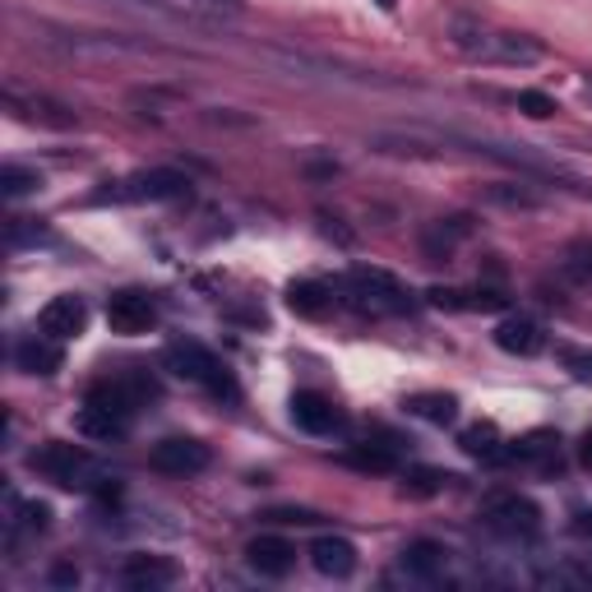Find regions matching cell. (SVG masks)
Segmentation results:
<instances>
[{
    "label": "cell",
    "mask_w": 592,
    "mask_h": 592,
    "mask_svg": "<svg viewBox=\"0 0 592 592\" xmlns=\"http://www.w3.org/2000/svg\"><path fill=\"white\" fill-rule=\"evenodd\" d=\"M177 579H181V569H177V560H167V556H130L121 565V583L135 588V592H163Z\"/></svg>",
    "instance_id": "obj_12"
},
{
    "label": "cell",
    "mask_w": 592,
    "mask_h": 592,
    "mask_svg": "<svg viewBox=\"0 0 592 592\" xmlns=\"http://www.w3.org/2000/svg\"><path fill=\"white\" fill-rule=\"evenodd\" d=\"M376 5H380V10H393V5H399V0H376Z\"/></svg>",
    "instance_id": "obj_38"
},
{
    "label": "cell",
    "mask_w": 592,
    "mask_h": 592,
    "mask_svg": "<svg viewBox=\"0 0 592 592\" xmlns=\"http://www.w3.org/2000/svg\"><path fill=\"white\" fill-rule=\"evenodd\" d=\"M399 565H403V574L431 583V579H440L445 569H449V546L431 541V537H416V541H407V546H403Z\"/></svg>",
    "instance_id": "obj_19"
},
{
    "label": "cell",
    "mask_w": 592,
    "mask_h": 592,
    "mask_svg": "<svg viewBox=\"0 0 592 592\" xmlns=\"http://www.w3.org/2000/svg\"><path fill=\"white\" fill-rule=\"evenodd\" d=\"M481 523H487L491 533L510 537V541H533L541 533V510L528 495L504 491V495H491L487 504H481Z\"/></svg>",
    "instance_id": "obj_5"
},
{
    "label": "cell",
    "mask_w": 592,
    "mask_h": 592,
    "mask_svg": "<svg viewBox=\"0 0 592 592\" xmlns=\"http://www.w3.org/2000/svg\"><path fill=\"white\" fill-rule=\"evenodd\" d=\"M445 472H435V468H416V472H407V481H403V491H412V495H435L445 487Z\"/></svg>",
    "instance_id": "obj_31"
},
{
    "label": "cell",
    "mask_w": 592,
    "mask_h": 592,
    "mask_svg": "<svg viewBox=\"0 0 592 592\" xmlns=\"http://www.w3.org/2000/svg\"><path fill=\"white\" fill-rule=\"evenodd\" d=\"M403 412L416 416V422H431V426H454L458 422V399L454 393H407Z\"/></svg>",
    "instance_id": "obj_22"
},
{
    "label": "cell",
    "mask_w": 592,
    "mask_h": 592,
    "mask_svg": "<svg viewBox=\"0 0 592 592\" xmlns=\"http://www.w3.org/2000/svg\"><path fill=\"white\" fill-rule=\"evenodd\" d=\"M288 305L305 320H324L334 305H343L338 297V282H324V278H301L288 288Z\"/></svg>",
    "instance_id": "obj_15"
},
{
    "label": "cell",
    "mask_w": 592,
    "mask_h": 592,
    "mask_svg": "<svg viewBox=\"0 0 592 592\" xmlns=\"http://www.w3.org/2000/svg\"><path fill=\"white\" fill-rule=\"evenodd\" d=\"M190 200V181L177 167H148L125 181H107V190L93 194V204H171Z\"/></svg>",
    "instance_id": "obj_4"
},
{
    "label": "cell",
    "mask_w": 592,
    "mask_h": 592,
    "mask_svg": "<svg viewBox=\"0 0 592 592\" xmlns=\"http://www.w3.org/2000/svg\"><path fill=\"white\" fill-rule=\"evenodd\" d=\"M288 407H292V422L305 435H334V431H343V407L328 399V393H320V389H297Z\"/></svg>",
    "instance_id": "obj_9"
},
{
    "label": "cell",
    "mask_w": 592,
    "mask_h": 592,
    "mask_svg": "<svg viewBox=\"0 0 592 592\" xmlns=\"http://www.w3.org/2000/svg\"><path fill=\"white\" fill-rule=\"evenodd\" d=\"M10 528H14V533H33V537H42V533L52 528V510H47L42 500H14Z\"/></svg>",
    "instance_id": "obj_26"
},
{
    "label": "cell",
    "mask_w": 592,
    "mask_h": 592,
    "mask_svg": "<svg viewBox=\"0 0 592 592\" xmlns=\"http://www.w3.org/2000/svg\"><path fill=\"white\" fill-rule=\"evenodd\" d=\"M338 297H343V305H353L357 315H370V320L416 311L412 292L384 269H353L347 278H338Z\"/></svg>",
    "instance_id": "obj_1"
},
{
    "label": "cell",
    "mask_w": 592,
    "mask_h": 592,
    "mask_svg": "<svg viewBox=\"0 0 592 592\" xmlns=\"http://www.w3.org/2000/svg\"><path fill=\"white\" fill-rule=\"evenodd\" d=\"M163 361H167L171 376H181V380H190V384H200L209 399H217V403H241V384H236V376H232L223 361H217V353H209L204 343H194V338L171 343L167 353H163Z\"/></svg>",
    "instance_id": "obj_2"
},
{
    "label": "cell",
    "mask_w": 592,
    "mask_h": 592,
    "mask_svg": "<svg viewBox=\"0 0 592 592\" xmlns=\"http://www.w3.org/2000/svg\"><path fill=\"white\" fill-rule=\"evenodd\" d=\"M5 102H10V112L19 121H42V125H52V130H70L75 125V112H65V107H56V102L19 98V93H5Z\"/></svg>",
    "instance_id": "obj_23"
},
{
    "label": "cell",
    "mask_w": 592,
    "mask_h": 592,
    "mask_svg": "<svg viewBox=\"0 0 592 592\" xmlns=\"http://www.w3.org/2000/svg\"><path fill=\"white\" fill-rule=\"evenodd\" d=\"M52 579H56V583H79V569H70V565H60V569H56V574H52Z\"/></svg>",
    "instance_id": "obj_35"
},
{
    "label": "cell",
    "mask_w": 592,
    "mask_h": 592,
    "mask_svg": "<svg viewBox=\"0 0 592 592\" xmlns=\"http://www.w3.org/2000/svg\"><path fill=\"white\" fill-rule=\"evenodd\" d=\"M426 301L435 305V311H504L510 305V297H504V288H431Z\"/></svg>",
    "instance_id": "obj_14"
},
{
    "label": "cell",
    "mask_w": 592,
    "mask_h": 592,
    "mask_svg": "<svg viewBox=\"0 0 592 592\" xmlns=\"http://www.w3.org/2000/svg\"><path fill=\"white\" fill-rule=\"evenodd\" d=\"M487 200L500 209H541V194L533 186H518V181H500L487 190Z\"/></svg>",
    "instance_id": "obj_27"
},
{
    "label": "cell",
    "mask_w": 592,
    "mask_h": 592,
    "mask_svg": "<svg viewBox=\"0 0 592 592\" xmlns=\"http://www.w3.org/2000/svg\"><path fill=\"white\" fill-rule=\"evenodd\" d=\"M481 60H500V65H533L541 60V42H533L528 33H491L481 37Z\"/></svg>",
    "instance_id": "obj_16"
},
{
    "label": "cell",
    "mask_w": 592,
    "mask_h": 592,
    "mask_svg": "<svg viewBox=\"0 0 592 592\" xmlns=\"http://www.w3.org/2000/svg\"><path fill=\"white\" fill-rule=\"evenodd\" d=\"M560 273L574 282V288H588L592 282V241H569L560 255Z\"/></svg>",
    "instance_id": "obj_25"
},
{
    "label": "cell",
    "mask_w": 592,
    "mask_h": 592,
    "mask_svg": "<svg viewBox=\"0 0 592 592\" xmlns=\"http://www.w3.org/2000/svg\"><path fill=\"white\" fill-rule=\"evenodd\" d=\"M579 463L592 472V431H583V440H579Z\"/></svg>",
    "instance_id": "obj_34"
},
{
    "label": "cell",
    "mask_w": 592,
    "mask_h": 592,
    "mask_svg": "<svg viewBox=\"0 0 592 592\" xmlns=\"http://www.w3.org/2000/svg\"><path fill=\"white\" fill-rule=\"evenodd\" d=\"M246 565L255 569L259 579H288L292 574V565H297V546L288 537H255L246 546Z\"/></svg>",
    "instance_id": "obj_11"
},
{
    "label": "cell",
    "mask_w": 592,
    "mask_h": 592,
    "mask_svg": "<svg viewBox=\"0 0 592 592\" xmlns=\"http://www.w3.org/2000/svg\"><path fill=\"white\" fill-rule=\"evenodd\" d=\"M588 98H592V79H588Z\"/></svg>",
    "instance_id": "obj_39"
},
{
    "label": "cell",
    "mask_w": 592,
    "mask_h": 592,
    "mask_svg": "<svg viewBox=\"0 0 592 592\" xmlns=\"http://www.w3.org/2000/svg\"><path fill=\"white\" fill-rule=\"evenodd\" d=\"M107 324H112V334H125V338L148 334V328L158 324V301L148 292H135V288L112 292L107 297Z\"/></svg>",
    "instance_id": "obj_7"
},
{
    "label": "cell",
    "mask_w": 592,
    "mask_h": 592,
    "mask_svg": "<svg viewBox=\"0 0 592 592\" xmlns=\"http://www.w3.org/2000/svg\"><path fill=\"white\" fill-rule=\"evenodd\" d=\"M29 468L37 477H47L56 481V487L65 491H98L102 487V468H98V458L83 449V445H70V440H47V445H37L29 454Z\"/></svg>",
    "instance_id": "obj_3"
},
{
    "label": "cell",
    "mask_w": 592,
    "mask_h": 592,
    "mask_svg": "<svg viewBox=\"0 0 592 592\" xmlns=\"http://www.w3.org/2000/svg\"><path fill=\"white\" fill-rule=\"evenodd\" d=\"M42 241H52V232L42 227L37 217H10V223H5V246H10V250L42 246Z\"/></svg>",
    "instance_id": "obj_28"
},
{
    "label": "cell",
    "mask_w": 592,
    "mask_h": 592,
    "mask_svg": "<svg viewBox=\"0 0 592 592\" xmlns=\"http://www.w3.org/2000/svg\"><path fill=\"white\" fill-rule=\"evenodd\" d=\"M518 112L533 116V121H546V116H556V98H546V93H537V89H523V93H518Z\"/></svg>",
    "instance_id": "obj_32"
},
{
    "label": "cell",
    "mask_w": 592,
    "mask_h": 592,
    "mask_svg": "<svg viewBox=\"0 0 592 592\" xmlns=\"http://www.w3.org/2000/svg\"><path fill=\"white\" fill-rule=\"evenodd\" d=\"M510 463L537 468V472H560V435L556 431H528L510 440Z\"/></svg>",
    "instance_id": "obj_13"
},
{
    "label": "cell",
    "mask_w": 592,
    "mask_h": 592,
    "mask_svg": "<svg viewBox=\"0 0 592 592\" xmlns=\"http://www.w3.org/2000/svg\"><path fill=\"white\" fill-rule=\"evenodd\" d=\"M491 338H495L500 353H510V357H537L546 347V328L533 315H504Z\"/></svg>",
    "instance_id": "obj_10"
},
{
    "label": "cell",
    "mask_w": 592,
    "mask_h": 592,
    "mask_svg": "<svg viewBox=\"0 0 592 592\" xmlns=\"http://www.w3.org/2000/svg\"><path fill=\"white\" fill-rule=\"evenodd\" d=\"M204 5H227V10H236L241 0H204Z\"/></svg>",
    "instance_id": "obj_37"
},
{
    "label": "cell",
    "mask_w": 592,
    "mask_h": 592,
    "mask_svg": "<svg viewBox=\"0 0 592 592\" xmlns=\"http://www.w3.org/2000/svg\"><path fill=\"white\" fill-rule=\"evenodd\" d=\"M343 463L357 468V472H393V468H399V445H376V440H366V445L347 449Z\"/></svg>",
    "instance_id": "obj_24"
},
{
    "label": "cell",
    "mask_w": 592,
    "mask_h": 592,
    "mask_svg": "<svg viewBox=\"0 0 592 592\" xmlns=\"http://www.w3.org/2000/svg\"><path fill=\"white\" fill-rule=\"evenodd\" d=\"M42 186V177L33 167H0V194H5V200H24V194H33Z\"/></svg>",
    "instance_id": "obj_29"
},
{
    "label": "cell",
    "mask_w": 592,
    "mask_h": 592,
    "mask_svg": "<svg viewBox=\"0 0 592 592\" xmlns=\"http://www.w3.org/2000/svg\"><path fill=\"white\" fill-rule=\"evenodd\" d=\"M265 518H269V523H301V528H305V523H320L315 510H269Z\"/></svg>",
    "instance_id": "obj_33"
},
{
    "label": "cell",
    "mask_w": 592,
    "mask_h": 592,
    "mask_svg": "<svg viewBox=\"0 0 592 592\" xmlns=\"http://www.w3.org/2000/svg\"><path fill=\"white\" fill-rule=\"evenodd\" d=\"M14 366L24 370V376H56V370L65 366V353L60 343L47 338V334H29L24 343L14 347Z\"/></svg>",
    "instance_id": "obj_20"
},
{
    "label": "cell",
    "mask_w": 592,
    "mask_h": 592,
    "mask_svg": "<svg viewBox=\"0 0 592 592\" xmlns=\"http://www.w3.org/2000/svg\"><path fill=\"white\" fill-rule=\"evenodd\" d=\"M556 357L574 380H592V353L588 347H556Z\"/></svg>",
    "instance_id": "obj_30"
},
{
    "label": "cell",
    "mask_w": 592,
    "mask_h": 592,
    "mask_svg": "<svg viewBox=\"0 0 592 592\" xmlns=\"http://www.w3.org/2000/svg\"><path fill=\"white\" fill-rule=\"evenodd\" d=\"M574 528H579L583 537H592V510H588V514H579V523H574Z\"/></svg>",
    "instance_id": "obj_36"
},
{
    "label": "cell",
    "mask_w": 592,
    "mask_h": 592,
    "mask_svg": "<svg viewBox=\"0 0 592 592\" xmlns=\"http://www.w3.org/2000/svg\"><path fill=\"white\" fill-rule=\"evenodd\" d=\"M458 449H463L468 458H477V463H487V468L510 463V440H504L491 422H477L468 431H458Z\"/></svg>",
    "instance_id": "obj_17"
},
{
    "label": "cell",
    "mask_w": 592,
    "mask_h": 592,
    "mask_svg": "<svg viewBox=\"0 0 592 592\" xmlns=\"http://www.w3.org/2000/svg\"><path fill=\"white\" fill-rule=\"evenodd\" d=\"M209 458H213L209 445L194 440V435H167V440L153 445L148 468L163 472V477H194V472L209 468Z\"/></svg>",
    "instance_id": "obj_6"
},
{
    "label": "cell",
    "mask_w": 592,
    "mask_h": 592,
    "mask_svg": "<svg viewBox=\"0 0 592 592\" xmlns=\"http://www.w3.org/2000/svg\"><path fill=\"white\" fill-rule=\"evenodd\" d=\"M37 328H42V334H47V338H56V343H70V338H79L83 328H89V301L75 297V292H60V297H52V301L37 311Z\"/></svg>",
    "instance_id": "obj_8"
},
{
    "label": "cell",
    "mask_w": 592,
    "mask_h": 592,
    "mask_svg": "<svg viewBox=\"0 0 592 592\" xmlns=\"http://www.w3.org/2000/svg\"><path fill=\"white\" fill-rule=\"evenodd\" d=\"M472 236V217L468 213H458V217H440V223H431L426 236H422V250L431 259H449L458 241H468Z\"/></svg>",
    "instance_id": "obj_21"
},
{
    "label": "cell",
    "mask_w": 592,
    "mask_h": 592,
    "mask_svg": "<svg viewBox=\"0 0 592 592\" xmlns=\"http://www.w3.org/2000/svg\"><path fill=\"white\" fill-rule=\"evenodd\" d=\"M311 565L320 569L324 579H353V569H357V546L347 541V537L324 533V537L311 541Z\"/></svg>",
    "instance_id": "obj_18"
}]
</instances>
